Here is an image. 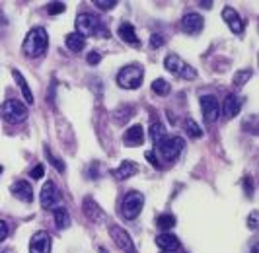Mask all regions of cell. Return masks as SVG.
I'll return each mask as SVG.
<instances>
[{
    "label": "cell",
    "instance_id": "39",
    "mask_svg": "<svg viewBox=\"0 0 259 253\" xmlns=\"http://www.w3.org/2000/svg\"><path fill=\"white\" fill-rule=\"evenodd\" d=\"M4 27H8V18H6V16H4V12L0 10V31H2Z\"/></svg>",
    "mask_w": 259,
    "mask_h": 253
},
{
    "label": "cell",
    "instance_id": "37",
    "mask_svg": "<svg viewBox=\"0 0 259 253\" xmlns=\"http://www.w3.org/2000/svg\"><path fill=\"white\" fill-rule=\"evenodd\" d=\"M144 156H146V160H148V162H150V164L154 165L156 170H158V167H160V160H158V158H156L154 150H148V152H146V154H144Z\"/></svg>",
    "mask_w": 259,
    "mask_h": 253
},
{
    "label": "cell",
    "instance_id": "13",
    "mask_svg": "<svg viewBox=\"0 0 259 253\" xmlns=\"http://www.w3.org/2000/svg\"><path fill=\"white\" fill-rule=\"evenodd\" d=\"M222 20L226 22V25L230 27V31L236 33V35H240V33L244 31V22H242L240 14L236 12L234 8H230V6H226V8L222 10Z\"/></svg>",
    "mask_w": 259,
    "mask_h": 253
},
{
    "label": "cell",
    "instance_id": "17",
    "mask_svg": "<svg viewBox=\"0 0 259 253\" xmlns=\"http://www.w3.org/2000/svg\"><path fill=\"white\" fill-rule=\"evenodd\" d=\"M117 35L123 39L127 45H133V47H141V39L137 37V31L131 24H121L119 29H117Z\"/></svg>",
    "mask_w": 259,
    "mask_h": 253
},
{
    "label": "cell",
    "instance_id": "44",
    "mask_svg": "<svg viewBox=\"0 0 259 253\" xmlns=\"http://www.w3.org/2000/svg\"><path fill=\"white\" fill-rule=\"evenodd\" d=\"M2 172H4V167H2V165H0V174H2Z\"/></svg>",
    "mask_w": 259,
    "mask_h": 253
},
{
    "label": "cell",
    "instance_id": "20",
    "mask_svg": "<svg viewBox=\"0 0 259 253\" xmlns=\"http://www.w3.org/2000/svg\"><path fill=\"white\" fill-rule=\"evenodd\" d=\"M84 213H86L88 218L94 220V222L105 220V213L98 206V202L94 201V199H84Z\"/></svg>",
    "mask_w": 259,
    "mask_h": 253
},
{
    "label": "cell",
    "instance_id": "1",
    "mask_svg": "<svg viewBox=\"0 0 259 253\" xmlns=\"http://www.w3.org/2000/svg\"><path fill=\"white\" fill-rule=\"evenodd\" d=\"M47 45H49V37H47L45 27H33L24 39L22 53L26 55L27 59H37L47 51Z\"/></svg>",
    "mask_w": 259,
    "mask_h": 253
},
{
    "label": "cell",
    "instance_id": "6",
    "mask_svg": "<svg viewBox=\"0 0 259 253\" xmlns=\"http://www.w3.org/2000/svg\"><path fill=\"white\" fill-rule=\"evenodd\" d=\"M164 66H166V70H169L171 74L185 78V80H195L197 78V70H195L191 64L185 63L182 57H178V55H168L164 59Z\"/></svg>",
    "mask_w": 259,
    "mask_h": 253
},
{
    "label": "cell",
    "instance_id": "26",
    "mask_svg": "<svg viewBox=\"0 0 259 253\" xmlns=\"http://www.w3.org/2000/svg\"><path fill=\"white\" fill-rule=\"evenodd\" d=\"M185 131H187V135H189L191 139H201V137H203L201 126L197 125L193 119H185Z\"/></svg>",
    "mask_w": 259,
    "mask_h": 253
},
{
    "label": "cell",
    "instance_id": "9",
    "mask_svg": "<svg viewBox=\"0 0 259 253\" xmlns=\"http://www.w3.org/2000/svg\"><path fill=\"white\" fill-rule=\"evenodd\" d=\"M201 111H203V119L205 123H217L221 117V103L214 96H203L201 98Z\"/></svg>",
    "mask_w": 259,
    "mask_h": 253
},
{
    "label": "cell",
    "instance_id": "24",
    "mask_svg": "<svg viewBox=\"0 0 259 253\" xmlns=\"http://www.w3.org/2000/svg\"><path fill=\"white\" fill-rule=\"evenodd\" d=\"M12 76H14V80H16V84H18V88L22 90L26 103H33V94H31V90L27 86L26 78L22 76V72H20V70H12Z\"/></svg>",
    "mask_w": 259,
    "mask_h": 253
},
{
    "label": "cell",
    "instance_id": "23",
    "mask_svg": "<svg viewBox=\"0 0 259 253\" xmlns=\"http://www.w3.org/2000/svg\"><path fill=\"white\" fill-rule=\"evenodd\" d=\"M66 47L72 51V53H80V51H84V47H86V37H82L80 33H68L65 39Z\"/></svg>",
    "mask_w": 259,
    "mask_h": 253
},
{
    "label": "cell",
    "instance_id": "18",
    "mask_svg": "<svg viewBox=\"0 0 259 253\" xmlns=\"http://www.w3.org/2000/svg\"><path fill=\"white\" fill-rule=\"evenodd\" d=\"M156 245L166 253H171L176 249H180V240L174 236V234H160L156 236Z\"/></svg>",
    "mask_w": 259,
    "mask_h": 253
},
{
    "label": "cell",
    "instance_id": "22",
    "mask_svg": "<svg viewBox=\"0 0 259 253\" xmlns=\"http://www.w3.org/2000/svg\"><path fill=\"white\" fill-rule=\"evenodd\" d=\"M53 218H55V224L59 230H65V228L70 226V216H68V210L65 206H55L53 208Z\"/></svg>",
    "mask_w": 259,
    "mask_h": 253
},
{
    "label": "cell",
    "instance_id": "15",
    "mask_svg": "<svg viewBox=\"0 0 259 253\" xmlns=\"http://www.w3.org/2000/svg\"><path fill=\"white\" fill-rule=\"evenodd\" d=\"M123 142L127 146H141L144 142V129L141 125H133L131 129H127L123 135Z\"/></svg>",
    "mask_w": 259,
    "mask_h": 253
},
{
    "label": "cell",
    "instance_id": "8",
    "mask_svg": "<svg viewBox=\"0 0 259 253\" xmlns=\"http://www.w3.org/2000/svg\"><path fill=\"white\" fill-rule=\"evenodd\" d=\"M59 201H61V193H59L57 183H55V181H47V183L43 185V189H41V195H39L41 206L47 208V210H53V208L59 204Z\"/></svg>",
    "mask_w": 259,
    "mask_h": 253
},
{
    "label": "cell",
    "instance_id": "38",
    "mask_svg": "<svg viewBox=\"0 0 259 253\" xmlns=\"http://www.w3.org/2000/svg\"><path fill=\"white\" fill-rule=\"evenodd\" d=\"M100 61H102V55L98 51H92L90 55H88V63L90 64H98Z\"/></svg>",
    "mask_w": 259,
    "mask_h": 253
},
{
    "label": "cell",
    "instance_id": "42",
    "mask_svg": "<svg viewBox=\"0 0 259 253\" xmlns=\"http://www.w3.org/2000/svg\"><path fill=\"white\" fill-rule=\"evenodd\" d=\"M249 253H259V247H257V243H255V245H253V247H251V249H249Z\"/></svg>",
    "mask_w": 259,
    "mask_h": 253
},
{
    "label": "cell",
    "instance_id": "7",
    "mask_svg": "<svg viewBox=\"0 0 259 253\" xmlns=\"http://www.w3.org/2000/svg\"><path fill=\"white\" fill-rule=\"evenodd\" d=\"M144 206V195L139 193V191H129L123 199V204H121V213L127 220H135L137 216L141 215Z\"/></svg>",
    "mask_w": 259,
    "mask_h": 253
},
{
    "label": "cell",
    "instance_id": "35",
    "mask_svg": "<svg viewBox=\"0 0 259 253\" xmlns=\"http://www.w3.org/2000/svg\"><path fill=\"white\" fill-rule=\"evenodd\" d=\"M257 220H259V213L253 210V213L249 215V218H247V228H249V230H255V228H257Z\"/></svg>",
    "mask_w": 259,
    "mask_h": 253
},
{
    "label": "cell",
    "instance_id": "29",
    "mask_svg": "<svg viewBox=\"0 0 259 253\" xmlns=\"http://www.w3.org/2000/svg\"><path fill=\"white\" fill-rule=\"evenodd\" d=\"M251 76H253V70H251V68H244V70L236 72V74H234V86H244Z\"/></svg>",
    "mask_w": 259,
    "mask_h": 253
},
{
    "label": "cell",
    "instance_id": "21",
    "mask_svg": "<svg viewBox=\"0 0 259 253\" xmlns=\"http://www.w3.org/2000/svg\"><path fill=\"white\" fill-rule=\"evenodd\" d=\"M133 113H135V107L133 105H119V107L113 109V121H115L117 125H125L131 117H133Z\"/></svg>",
    "mask_w": 259,
    "mask_h": 253
},
{
    "label": "cell",
    "instance_id": "34",
    "mask_svg": "<svg viewBox=\"0 0 259 253\" xmlns=\"http://www.w3.org/2000/svg\"><path fill=\"white\" fill-rule=\"evenodd\" d=\"M43 174H45V167H43L41 164H37L35 167H31L29 177H31V179H41V177H43Z\"/></svg>",
    "mask_w": 259,
    "mask_h": 253
},
{
    "label": "cell",
    "instance_id": "2",
    "mask_svg": "<svg viewBox=\"0 0 259 253\" xmlns=\"http://www.w3.org/2000/svg\"><path fill=\"white\" fill-rule=\"evenodd\" d=\"M76 33L82 37L86 35H98V37H109V31L104 27L98 16L94 14H78L76 18Z\"/></svg>",
    "mask_w": 259,
    "mask_h": 253
},
{
    "label": "cell",
    "instance_id": "10",
    "mask_svg": "<svg viewBox=\"0 0 259 253\" xmlns=\"http://www.w3.org/2000/svg\"><path fill=\"white\" fill-rule=\"evenodd\" d=\"M109 234H111V238L115 240L117 247L121 249V251L125 253H137V247H135V243L131 240V236L123 230V228L119 226H111L109 228Z\"/></svg>",
    "mask_w": 259,
    "mask_h": 253
},
{
    "label": "cell",
    "instance_id": "30",
    "mask_svg": "<svg viewBox=\"0 0 259 253\" xmlns=\"http://www.w3.org/2000/svg\"><path fill=\"white\" fill-rule=\"evenodd\" d=\"M45 156H47V160L51 162V165L57 167V172H59V174H65V164H63V160H59L57 156H53V152L49 150V148H45Z\"/></svg>",
    "mask_w": 259,
    "mask_h": 253
},
{
    "label": "cell",
    "instance_id": "11",
    "mask_svg": "<svg viewBox=\"0 0 259 253\" xmlns=\"http://www.w3.org/2000/svg\"><path fill=\"white\" fill-rule=\"evenodd\" d=\"M29 253H51V236L45 230H39L31 236Z\"/></svg>",
    "mask_w": 259,
    "mask_h": 253
},
{
    "label": "cell",
    "instance_id": "41",
    "mask_svg": "<svg viewBox=\"0 0 259 253\" xmlns=\"http://www.w3.org/2000/svg\"><path fill=\"white\" fill-rule=\"evenodd\" d=\"M201 6L207 8V10H210V8H212V2H201Z\"/></svg>",
    "mask_w": 259,
    "mask_h": 253
},
{
    "label": "cell",
    "instance_id": "33",
    "mask_svg": "<svg viewBox=\"0 0 259 253\" xmlns=\"http://www.w3.org/2000/svg\"><path fill=\"white\" fill-rule=\"evenodd\" d=\"M10 234V224L6 220H0V241H4Z\"/></svg>",
    "mask_w": 259,
    "mask_h": 253
},
{
    "label": "cell",
    "instance_id": "27",
    "mask_svg": "<svg viewBox=\"0 0 259 253\" xmlns=\"http://www.w3.org/2000/svg\"><path fill=\"white\" fill-rule=\"evenodd\" d=\"M164 137H166L164 125H162V123H152V126H150V139H152V142L158 144Z\"/></svg>",
    "mask_w": 259,
    "mask_h": 253
},
{
    "label": "cell",
    "instance_id": "40",
    "mask_svg": "<svg viewBox=\"0 0 259 253\" xmlns=\"http://www.w3.org/2000/svg\"><path fill=\"white\" fill-rule=\"evenodd\" d=\"M244 185H246V191H247V195H251V177H244Z\"/></svg>",
    "mask_w": 259,
    "mask_h": 253
},
{
    "label": "cell",
    "instance_id": "16",
    "mask_svg": "<svg viewBox=\"0 0 259 253\" xmlns=\"http://www.w3.org/2000/svg\"><path fill=\"white\" fill-rule=\"evenodd\" d=\"M137 172H139V165L135 162H131V160H125V162H121L119 167L111 170V176L119 179V181H123V179H129L131 176H135Z\"/></svg>",
    "mask_w": 259,
    "mask_h": 253
},
{
    "label": "cell",
    "instance_id": "3",
    "mask_svg": "<svg viewBox=\"0 0 259 253\" xmlns=\"http://www.w3.org/2000/svg\"><path fill=\"white\" fill-rule=\"evenodd\" d=\"M183 148H185V140L182 137H164L156 144L154 154H158L160 160L164 162H171L182 154Z\"/></svg>",
    "mask_w": 259,
    "mask_h": 253
},
{
    "label": "cell",
    "instance_id": "19",
    "mask_svg": "<svg viewBox=\"0 0 259 253\" xmlns=\"http://www.w3.org/2000/svg\"><path fill=\"white\" fill-rule=\"evenodd\" d=\"M240 109H242V100L238 98V96H226V100H224V107H222V113L226 119H234L236 115L240 113Z\"/></svg>",
    "mask_w": 259,
    "mask_h": 253
},
{
    "label": "cell",
    "instance_id": "14",
    "mask_svg": "<svg viewBox=\"0 0 259 253\" xmlns=\"http://www.w3.org/2000/svg\"><path fill=\"white\" fill-rule=\"evenodd\" d=\"M10 193H12L18 201H24V202H31L33 201V197H35V195H33V189H31V185L27 183L26 179L16 181L12 187H10Z\"/></svg>",
    "mask_w": 259,
    "mask_h": 253
},
{
    "label": "cell",
    "instance_id": "25",
    "mask_svg": "<svg viewBox=\"0 0 259 253\" xmlns=\"http://www.w3.org/2000/svg\"><path fill=\"white\" fill-rule=\"evenodd\" d=\"M169 90H171V86L164 78H156L154 82H152V92H154L156 96H168Z\"/></svg>",
    "mask_w": 259,
    "mask_h": 253
},
{
    "label": "cell",
    "instance_id": "31",
    "mask_svg": "<svg viewBox=\"0 0 259 253\" xmlns=\"http://www.w3.org/2000/svg\"><path fill=\"white\" fill-rule=\"evenodd\" d=\"M47 12L55 16V14H61L65 12V2H51L49 6H47Z\"/></svg>",
    "mask_w": 259,
    "mask_h": 253
},
{
    "label": "cell",
    "instance_id": "32",
    "mask_svg": "<svg viewBox=\"0 0 259 253\" xmlns=\"http://www.w3.org/2000/svg\"><path fill=\"white\" fill-rule=\"evenodd\" d=\"M94 4H96L100 10H111V8H115L117 6L115 0H96Z\"/></svg>",
    "mask_w": 259,
    "mask_h": 253
},
{
    "label": "cell",
    "instance_id": "43",
    "mask_svg": "<svg viewBox=\"0 0 259 253\" xmlns=\"http://www.w3.org/2000/svg\"><path fill=\"white\" fill-rule=\"evenodd\" d=\"M2 253H14V249H6V251H2Z\"/></svg>",
    "mask_w": 259,
    "mask_h": 253
},
{
    "label": "cell",
    "instance_id": "36",
    "mask_svg": "<svg viewBox=\"0 0 259 253\" xmlns=\"http://www.w3.org/2000/svg\"><path fill=\"white\" fill-rule=\"evenodd\" d=\"M164 45V37L160 35V33H154L152 37H150V47L152 49H158V47H162Z\"/></svg>",
    "mask_w": 259,
    "mask_h": 253
},
{
    "label": "cell",
    "instance_id": "28",
    "mask_svg": "<svg viewBox=\"0 0 259 253\" xmlns=\"http://www.w3.org/2000/svg\"><path fill=\"white\" fill-rule=\"evenodd\" d=\"M156 226L160 228V230H169V228H174V226H176V216H171V215L158 216Z\"/></svg>",
    "mask_w": 259,
    "mask_h": 253
},
{
    "label": "cell",
    "instance_id": "12",
    "mask_svg": "<svg viewBox=\"0 0 259 253\" xmlns=\"http://www.w3.org/2000/svg\"><path fill=\"white\" fill-rule=\"evenodd\" d=\"M203 25H205V20H203L201 14H197V12H189L182 18V29L185 33H189V35L201 33Z\"/></svg>",
    "mask_w": 259,
    "mask_h": 253
},
{
    "label": "cell",
    "instance_id": "5",
    "mask_svg": "<svg viewBox=\"0 0 259 253\" xmlns=\"http://www.w3.org/2000/svg\"><path fill=\"white\" fill-rule=\"evenodd\" d=\"M144 70L141 64H129V66H123L121 72L117 74V84L123 90H137L143 84Z\"/></svg>",
    "mask_w": 259,
    "mask_h": 253
},
{
    "label": "cell",
    "instance_id": "4",
    "mask_svg": "<svg viewBox=\"0 0 259 253\" xmlns=\"http://www.w3.org/2000/svg\"><path fill=\"white\" fill-rule=\"evenodd\" d=\"M27 105L22 103L20 100H6L0 105V117L10 123V125H18V123H24L27 119Z\"/></svg>",
    "mask_w": 259,
    "mask_h": 253
}]
</instances>
